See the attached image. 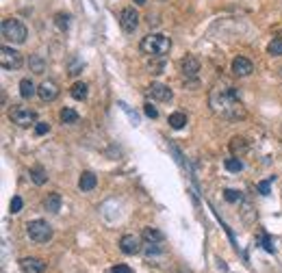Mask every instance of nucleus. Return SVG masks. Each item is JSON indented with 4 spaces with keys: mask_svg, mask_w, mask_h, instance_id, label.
<instances>
[{
    "mask_svg": "<svg viewBox=\"0 0 282 273\" xmlns=\"http://www.w3.org/2000/svg\"><path fill=\"white\" fill-rule=\"evenodd\" d=\"M180 72L187 78H193L200 72V59L198 57H193V54H187L182 61H180Z\"/></svg>",
    "mask_w": 282,
    "mask_h": 273,
    "instance_id": "11",
    "label": "nucleus"
},
{
    "mask_svg": "<svg viewBox=\"0 0 282 273\" xmlns=\"http://www.w3.org/2000/svg\"><path fill=\"white\" fill-rule=\"evenodd\" d=\"M59 117H61V122H63V124H76V122H78V113H76L74 109H70V107L61 109Z\"/></svg>",
    "mask_w": 282,
    "mask_h": 273,
    "instance_id": "22",
    "label": "nucleus"
},
{
    "mask_svg": "<svg viewBox=\"0 0 282 273\" xmlns=\"http://www.w3.org/2000/svg\"><path fill=\"white\" fill-rule=\"evenodd\" d=\"M61 202H63V199H61L59 193H50V195L46 197L44 206H46V211H48V213H59V211H61Z\"/></svg>",
    "mask_w": 282,
    "mask_h": 273,
    "instance_id": "17",
    "label": "nucleus"
},
{
    "mask_svg": "<svg viewBox=\"0 0 282 273\" xmlns=\"http://www.w3.org/2000/svg\"><path fill=\"white\" fill-rule=\"evenodd\" d=\"M224 167L228 169L230 174H239L241 169H243V160H241L239 156H232V158H226V163Z\"/></svg>",
    "mask_w": 282,
    "mask_h": 273,
    "instance_id": "21",
    "label": "nucleus"
},
{
    "mask_svg": "<svg viewBox=\"0 0 282 273\" xmlns=\"http://www.w3.org/2000/svg\"><path fill=\"white\" fill-rule=\"evenodd\" d=\"M143 238H146V243H163V232H159L156 228H146Z\"/></svg>",
    "mask_w": 282,
    "mask_h": 273,
    "instance_id": "19",
    "label": "nucleus"
},
{
    "mask_svg": "<svg viewBox=\"0 0 282 273\" xmlns=\"http://www.w3.org/2000/svg\"><path fill=\"white\" fill-rule=\"evenodd\" d=\"M26 234L30 236V241H35V243H48V241L52 238V226L44 219H33L26 223Z\"/></svg>",
    "mask_w": 282,
    "mask_h": 273,
    "instance_id": "4",
    "label": "nucleus"
},
{
    "mask_svg": "<svg viewBox=\"0 0 282 273\" xmlns=\"http://www.w3.org/2000/svg\"><path fill=\"white\" fill-rule=\"evenodd\" d=\"M9 119L13 124H18L20 128H28L37 124V113L28 107H22V104H13L9 111Z\"/></svg>",
    "mask_w": 282,
    "mask_h": 273,
    "instance_id": "5",
    "label": "nucleus"
},
{
    "mask_svg": "<svg viewBox=\"0 0 282 273\" xmlns=\"http://www.w3.org/2000/svg\"><path fill=\"white\" fill-rule=\"evenodd\" d=\"M35 93H37V87L33 85V80H30V78H22L20 80V95H22V98L30 100Z\"/></svg>",
    "mask_w": 282,
    "mask_h": 273,
    "instance_id": "16",
    "label": "nucleus"
},
{
    "mask_svg": "<svg viewBox=\"0 0 282 273\" xmlns=\"http://www.w3.org/2000/svg\"><path fill=\"white\" fill-rule=\"evenodd\" d=\"M59 93H61V89H59V85H56L54 80H44V83L37 87V95H39V98H42L44 102L56 100V98H59Z\"/></svg>",
    "mask_w": 282,
    "mask_h": 273,
    "instance_id": "9",
    "label": "nucleus"
},
{
    "mask_svg": "<svg viewBox=\"0 0 282 273\" xmlns=\"http://www.w3.org/2000/svg\"><path fill=\"white\" fill-rule=\"evenodd\" d=\"M141 52L148 54V57H165V54L172 50V39L167 35H161V33H152V35H146L141 39Z\"/></svg>",
    "mask_w": 282,
    "mask_h": 273,
    "instance_id": "2",
    "label": "nucleus"
},
{
    "mask_svg": "<svg viewBox=\"0 0 282 273\" xmlns=\"http://www.w3.org/2000/svg\"><path fill=\"white\" fill-rule=\"evenodd\" d=\"M22 63H24L22 54L15 48H9V46L0 48V65H3V70H20Z\"/></svg>",
    "mask_w": 282,
    "mask_h": 273,
    "instance_id": "6",
    "label": "nucleus"
},
{
    "mask_svg": "<svg viewBox=\"0 0 282 273\" xmlns=\"http://www.w3.org/2000/svg\"><path fill=\"white\" fill-rule=\"evenodd\" d=\"M267 52L271 54V57H282V37L271 39L269 46H267Z\"/></svg>",
    "mask_w": 282,
    "mask_h": 273,
    "instance_id": "25",
    "label": "nucleus"
},
{
    "mask_svg": "<svg viewBox=\"0 0 282 273\" xmlns=\"http://www.w3.org/2000/svg\"><path fill=\"white\" fill-rule=\"evenodd\" d=\"M256 189H259L261 195H269V193H271V184H269V180L259 182V187H256Z\"/></svg>",
    "mask_w": 282,
    "mask_h": 273,
    "instance_id": "30",
    "label": "nucleus"
},
{
    "mask_svg": "<svg viewBox=\"0 0 282 273\" xmlns=\"http://www.w3.org/2000/svg\"><path fill=\"white\" fill-rule=\"evenodd\" d=\"M119 24H122V30L124 33H135L137 26H139V13L135 11V7H126V9H122V13H119Z\"/></svg>",
    "mask_w": 282,
    "mask_h": 273,
    "instance_id": "7",
    "label": "nucleus"
},
{
    "mask_svg": "<svg viewBox=\"0 0 282 273\" xmlns=\"http://www.w3.org/2000/svg\"><path fill=\"white\" fill-rule=\"evenodd\" d=\"M184 124H187V115L184 113H172L169 115V126H172L174 130H180V128H184Z\"/></svg>",
    "mask_w": 282,
    "mask_h": 273,
    "instance_id": "24",
    "label": "nucleus"
},
{
    "mask_svg": "<svg viewBox=\"0 0 282 273\" xmlns=\"http://www.w3.org/2000/svg\"><path fill=\"white\" fill-rule=\"evenodd\" d=\"M208 104L215 115L226 119H243L245 109L239 100V93L235 87H215L208 95Z\"/></svg>",
    "mask_w": 282,
    "mask_h": 273,
    "instance_id": "1",
    "label": "nucleus"
},
{
    "mask_svg": "<svg viewBox=\"0 0 282 273\" xmlns=\"http://www.w3.org/2000/svg\"><path fill=\"white\" fill-rule=\"evenodd\" d=\"M247 141L243 139V136H235V139H232L230 141V152H232V156H243L245 154V152H247Z\"/></svg>",
    "mask_w": 282,
    "mask_h": 273,
    "instance_id": "15",
    "label": "nucleus"
},
{
    "mask_svg": "<svg viewBox=\"0 0 282 273\" xmlns=\"http://www.w3.org/2000/svg\"><path fill=\"white\" fill-rule=\"evenodd\" d=\"M143 111H146V115H148V117H152V119H156V117H159V111H156L154 107H152L150 102L146 104V107H143Z\"/></svg>",
    "mask_w": 282,
    "mask_h": 273,
    "instance_id": "32",
    "label": "nucleus"
},
{
    "mask_svg": "<svg viewBox=\"0 0 282 273\" xmlns=\"http://www.w3.org/2000/svg\"><path fill=\"white\" fill-rule=\"evenodd\" d=\"M133 3H135V5H139V7H143V5H146V0H133Z\"/></svg>",
    "mask_w": 282,
    "mask_h": 273,
    "instance_id": "36",
    "label": "nucleus"
},
{
    "mask_svg": "<svg viewBox=\"0 0 282 273\" xmlns=\"http://www.w3.org/2000/svg\"><path fill=\"white\" fill-rule=\"evenodd\" d=\"M28 65H30V70H33L35 74H44V61L39 59L37 54H35V57H30V61H28Z\"/></svg>",
    "mask_w": 282,
    "mask_h": 273,
    "instance_id": "26",
    "label": "nucleus"
},
{
    "mask_svg": "<svg viewBox=\"0 0 282 273\" xmlns=\"http://www.w3.org/2000/svg\"><path fill=\"white\" fill-rule=\"evenodd\" d=\"M143 252H146V256H154V254H163V247H161V243H146Z\"/></svg>",
    "mask_w": 282,
    "mask_h": 273,
    "instance_id": "27",
    "label": "nucleus"
},
{
    "mask_svg": "<svg viewBox=\"0 0 282 273\" xmlns=\"http://www.w3.org/2000/svg\"><path fill=\"white\" fill-rule=\"evenodd\" d=\"M122 107H124V111H126V113H131V111H128V107H126V104H122ZM133 117V124H137V115H131Z\"/></svg>",
    "mask_w": 282,
    "mask_h": 273,
    "instance_id": "35",
    "label": "nucleus"
},
{
    "mask_svg": "<svg viewBox=\"0 0 282 273\" xmlns=\"http://www.w3.org/2000/svg\"><path fill=\"white\" fill-rule=\"evenodd\" d=\"M30 180H33L35 184H46V180H48V174H46V169H44V167L35 165L33 169H30Z\"/></svg>",
    "mask_w": 282,
    "mask_h": 273,
    "instance_id": "20",
    "label": "nucleus"
},
{
    "mask_svg": "<svg viewBox=\"0 0 282 273\" xmlns=\"http://www.w3.org/2000/svg\"><path fill=\"white\" fill-rule=\"evenodd\" d=\"M119 250H122L126 256H135V254H139V252L143 250L141 238L137 236V234H124L122 238H119Z\"/></svg>",
    "mask_w": 282,
    "mask_h": 273,
    "instance_id": "8",
    "label": "nucleus"
},
{
    "mask_svg": "<svg viewBox=\"0 0 282 273\" xmlns=\"http://www.w3.org/2000/svg\"><path fill=\"white\" fill-rule=\"evenodd\" d=\"M111 273H133V269L126 267V264H115V267L111 269Z\"/></svg>",
    "mask_w": 282,
    "mask_h": 273,
    "instance_id": "33",
    "label": "nucleus"
},
{
    "mask_svg": "<svg viewBox=\"0 0 282 273\" xmlns=\"http://www.w3.org/2000/svg\"><path fill=\"white\" fill-rule=\"evenodd\" d=\"M20 269H22V273H44L46 262L42 258H22Z\"/></svg>",
    "mask_w": 282,
    "mask_h": 273,
    "instance_id": "12",
    "label": "nucleus"
},
{
    "mask_svg": "<svg viewBox=\"0 0 282 273\" xmlns=\"http://www.w3.org/2000/svg\"><path fill=\"white\" fill-rule=\"evenodd\" d=\"M224 197H226V202H230V204H237L239 199H241V193L235 189H226L224 191Z\"/></svg>",
    "mask_w": 282,
    "mask_h": 273,
    "instance_id": "28",
    "label": "nucleus"
},
{
    "mask_svg": "<svg viewBox=\"0 0 282 273\" xmlns=\"http://www.w3.org/2000/svg\"><path fill=\"white\" fill-rule=\"evenodd\" d=\"M263 247H265V250H267L269 254H273V252H276V247H273V241H271L269 236H265V241H263Z\"/></svg>",
    "mask_w": 282,
    "mask_h": 273,
    "instance_id": "34",
    "label": "nucleus"
},
{
    "mask_svg": "<svg viewBox=\"0 0 282 273\" xmlns=\"http://www.w3.org/2000/svg\"><path fill=\"white\" fill-rule=\"evenodd\" d=\"M3 37L7 39V42H11V44H24V42H26V37H28V30L20 20L9 18V20L3 22Z\"/></svg>",
    "mask_w": 282,
    "mask_h": 273,
    "instance_id": "3",
    "label": "nucleus"
},
{
    "mask_svg": "<svg viewBox=\"0 0 282 273\" xmlns=\"http://www.w3.org/2000/svg\"><path fill=\"white\" fill-rule=\"evenodd\" d=\"M148 95L152 100H159V102H169L174 98V91L169 89L167 85H163V83H152L150 87H148Z\"/></svg>",
    "mask_w": 282,
    "mask_h": 273,
    "instance_id": "10",
    "label": "nucleus"
},
{
    "mask_svg": "<svg viewBox=\"0 0 282 273\" xmlns=\"http://www.w3.org/2000/svg\"><path fill=\"white\" fill-rule=\"evenodd\" d=\"M48 130H50V124H48V122H37V124H35V134H37V136L46 134Z\"/></svg>",
    "mask_w": 282,
    "mask_h": 273,
    "instance_id": "29",
    "label": "nucleus"
},
{
    "mask_svg": "<svg viewBox=\"0 0 282 273\" xmlns=\"http://www.w3.org/2000/svg\"><path fill=\"white\" fill-rule=\"evenodd\" d=\"M232 72H235L237 76H249L254 72V63L245 57H237V59H232Z\"/></svg>",
    "mask_w": 282,
    "mask_h": 273,
    "instance_id": "13",
    "label": "nucleus"
},
{
    "mask_svg": "<svg viewBox=\"0 0 282 273\" xmlns=\"http://www.w3.org/2000/svg\"><path fill=\"white\" fill-rule=\"evenodd\" d=\"M96 184H98V178H96V174L91 172H83L78 178V189L80 191H93Z\"/></svg>",
    "mask_w": 282,
    "mask_h": 273,
    "instance_id": "14",
    "label": "nucleus"
},
{
    "mask_svg": "<svg viewBox=\"0 0 282 273\" xmlns=\"http://www.w3.org/2000/svg\"><path fill=\"white\" fill-rule=\"evenodd\" d=\"M87 93H89V87H87V83H74L70 89V95L74 100H85Z\"/></svg>",
    "mask_w": 282,
    "mask_h": 273,
    "instance_id": "18",
    "label": "nucleus"
},
{
    "mask_svg": "<svg viewBox=\"0 0 282 273\" xmlns=\"http://www.w3.org/2000/svg\"><path fill=\"white\" fill-rule=\"evenodd\" d=\"M22 197H18V195H15L13 199H11V213H20L22 211Z\"/></svg>",
    "mask_w": 282,
    "mask_h": 273,
    "instance_id": "31",
    "label": "nucleus"
},
{
    "mask_svg": "<svg viewBox=\"0 0 282 273\" xmlns=\"http://www.w3.org/2000/svg\"><path fill=\"white\" fill-rule=\"evenodd\" d=\"M70 20H72L70 13H56L54 15V24H56V28H59L61 33H66V30L70 28Z\"/></svg>",
    "mask_w": 282,
    "mask_h": 273,
    "instance_id": "23",
    "label": "nucleus"
}]
</instances>
